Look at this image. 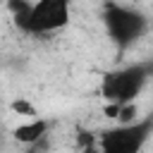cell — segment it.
Segmentation results:
<instances>
[{
	"label": "cell",
	"instance_id": "277c9868",
	"mask_svg": "<svg viewBox=\"0 0 153 153\" xmlns=\"http://www.w3.org/2000/svg\"><path fill=\"white\" fill-rule=\"evenodd\" d=\"M151 134H153V112L141 120L105 129L98 139V148L100 153H141Z\"/></svg>",
	"mask_w": 153,
	"mask_h": 153
},
{
	"label": "cell",
	"instance_id": "3957f363",
	"mask_svg": "<svg viewBox=\"0 0 153 153\" xmlns=\"http://www.w3.org/2000/svg\"><path fill=\"white\" fill-rule=\"evenodd\" d=\"M103 26L108 38L115 43L117 50H127L129 45H134L143 33H146V17L127 5L120 2H105L103 7Z\"/></svg>",
	"mask_w": 153,
	"mask_h": 153
},
{
	"label": "cell",
	"instance_id": "7a4b0ae2",
	"mask_svg": "<svg viewBox=\"0 0 153 153\" xmlns=\"http://www.w3.org/2000/svg\"><path fill=\"white\" fill-rule=\"evenodd\" d=\"M153 76V62H131L100 76V96L108 105H131Z\"/></svg>",
	"mask_w": 153,
	"mask_h": 153
},
{
	"label": "cell",
	"instance_id": "6da1fadb",
	"mask_svg": "<svg viewBox=\"0 0 153 153\" xmlns=\"http://www.w3.org/2000/svg\"><path fill=\"white\" fill-rule=\"evenodd\" d=\"M14 22L26 33H53L69 24L72 0H36V2H10Z\"/></svg>",
	"mask_w": 153,
	"mask_h": 153
},
{
	"label": "cell",
	"instance_id": "5b68a950",
	"mask_svg": "<svg viewBox=\"0 0 153 153\" xmlns=\"http://www.w3.org/2000/svg\"><path fill=\"white\" fill-rule=\"evenodd\" d=\"M45 131H48L45 120H29V122H22L19 127H14V139L24 146H33L45 136Z\"/></svg>",
	"mask_w": 153,
	"mask_h": 153
}]
</instances>
